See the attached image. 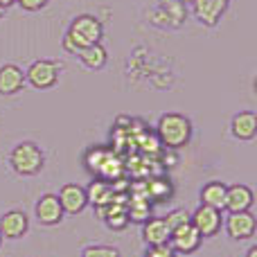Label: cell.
<instances>
[{
	"label": "cell",
	"instance_id": "obj_1",
	"mask_svg": "<svg viewBox=\"0 0 257 257\" xmlns=\"http://www.w3.org/2000/svg\"><path fill=\"white\" fill-rule=\"evenodd\" d=\"M104 36V25L90 14H81V16L72 18L68 32L63 34V50L68 54H77L79 50L88 48L93 43H99Z\"/></svg>",
	"mask_w": 257,
	"mask_h": 257
},
{
	"label": "cell",
	"instance_id": "obj_2",
	"mask_svg": "<svg viewBox=\"0 0 257 257\" xmlns=\"http://www.w3.org/2000/svg\"><path fill=\"white\" fill-rule=\"evenodd\" d=\"M156 133H158V140L165 147L181 149L192 138V122H190V117L181 115V113H165L158 120Z\"/></svg>",
	"mask_w": 257,
	"mask_h": 257
},
{
	"label": "cell",
	"instance_id": "obj_3",
	"mask_svg": "<svg viewBox=\"0 0 257 257\" xmlns=\"http://www.w3.org/2000/svg\"><path fill=\"white\" fill-rule=\"evenodd\" d=\"M9 163H12V169L18 176H36L43 169L45 158L39 145H34V142H21V145H16L12 149Z\"/></svg>",
	"mask_w": 257,
	"mask_h": 257
},
{
	"label": "cell",
	"instance_id": "obj_4",
	"mask_svg": "<svg viewBox=\"0 0 257 257\" xmlns=\"http://www.w3.org/2000/svg\"><path fill=\"white\" fill-rule=\"evenodd\" d=\"M59 75H61V63L52 61V59H36L25 70V81L34 86L36 90H48L57 86Z\"/></svg>",
	"mask_w": 257,
	"mask_h": 257
},
{
	"label": "cell",
	"instance_id": "obj_5",
	"mask_svg": "<svg viewBox=\"0 0 257 257\" xmlns=\"http://www.w3.org/2000/svg\"><path fill=\"white\" fill-rule=\"evenodd\" d=\"M190 223L199 230L201 237H214L223 226L221 212L214 208H208V205H199L194 212L190 214Z\"/></svg>",
	"mask_w": 257,
	"mask_h": 257
},
{
	"label": "cell",
	"instance_id": "obj_6",
	"mask_svg": "<svg viewBox=\"0 0 257 257\" xmlns=\"http://www.w3.org/2000/svg\"><path fill=\"white\" fill-rule=\"evenodd\" d=\"M226 232L230 239L235 241H244L250 239L257 230V219L253 212H230L226 219Z\"/></svg>",
	"mask_w": 257,
	"mask_h": 257
},
{
	"label": "cell",
	"instance_id": "obj_7",
	"mask_svg": "<svg viewBox=\"0 0 257 257\" xmlns=\"http://www.w3.org/2000/svg\"><path fill=\"white\" fill-rule=\"evenodd\" d=\"M201 241H203V237L199 235V230H196L192 223H185V226L172 230V235H169V248H172L174 253L190 255V253H194V250H199Z\"/></svg>",
	"mask_w": 257,
	"mask_h": 257
},
{
	"label": "cell",
	"instance_id": "obj_8",
	"mask_svg": "<svg viewBox=\"0 0 257 257\" xmlns=\"http://www.w3.org/2000/svg\"><path fill=\"white\" fill-rule=\"evenodd\" d=\"M57 199L63 208V214H79V212H84L86 205H88L86 190L81 185H77V183H68V185H63L61 190H59Z\"/></svg>",
	"mask_w": 257,
	"mask_h": 257
},
{
	"label": "cell",
	"instance_id": "obj_9",
	"mask_svg": "<svg viewBox=\"0 0 257 257\" xmlns=\"http://www.w3.org/2000/svg\"><path fill=\"white\" fill-rule=\"evenodd\" d=\"M192 7L199 23H203L205 27H214L230 7V0H192Z\"/></svg>",
	"mask_w": 257,
	"mask_h": 257
},
{
	"label": "cell",
	"instance_id": "obj_10",
	"mask_svg": "<svg viewBox=\"0 0 257 257\" xmlns=\"http://www.w3.org/2000/svg\"><path fill=\"white\" fill-rule=\"evenodd\" d=\"M187 16V9H185V3H176V0H163L160 7L151 14V21L156 23L158 27H165V25H172V27H178Z\"/></svg>",
	"mask_w": 257,
	"mask_h": 257
},
{
	"label": "cell",
	"instance_id": "obj_11",
	"mask_svg": "<svg viewBox=\"0 0 257 257\" xmlns=\"http://www.w3.org/2000/svg\"><path fill=\"white\" fill-rule=\"evenodd\" d=\"M36 219H39L43 226H57L63 219V208L59 203L57 194H43L36 201Z\"/></svg>",
	"mask_w": 257,
	"mask_h": 257
},
{
	"label": "cell",
	"instance_id": "obj_12",
	"mask_svg": "<svg viewBox=\"0 0 257 257\" xmlns=\"http://www.w3.org/2000/svg\"><path fill=\"white\" fill-rule=\"evenodd\" d=\"M255 203V194L248 185H230L226 190V210L228 212H248Z\"/></svg>",
	"mask_w": 257,
	"mask_h": 257
},
{
	"label": "cell",
	"instance_id": "obj_13",
	"mask_svg": "<svg viewBox=\"0 0 257 257\" xmlns=\"http://www.w3.org/2000/svg\"><path fill=\"white\" fill-rule=\"evenodd\" d=\"M27 228H30V221L21 210H12L0 217V237L5 239H21L27 232Z\"/></svg>",
	"mask_w": 257,
	"mask_h": 257
},
{
	"label": "cell",
	"instance_id": "obj_14",
	"mask_svg": "<svg viewBox=\"0 0 257 257\" xmlns=\"http://www.w3.org/2000/svg\"><path fill=\"white\" fill-rule=\"evenodd\" d=\"M25 72L16 66V63H5L0 68V95L9 97V95H16L23 90L25 86Z\"/></svg>",
	"mask_w": 257,
	"mask_h": 257
},
{
	"label": "cell",
	"instance_id": "obj_15",
	"mask_svg": "<svg viewBox=\"0 0 257 257\" xmlns=\"http://www.w3.org/2000/svg\"><path fill=\"white\" fill-rule=\"evenodd\" d=\"M169 235H172V230L167 228L163 217H151L142 223V239L147 241V246L169 244Z\"/></svg>",
	"mask_w": 257,
	"mask_h": 257
},
{
	"label": "cell",
	"instance_id": "obj_16",
	"mask_svg": "<svg viewBox=\"0 0 257 257\" xmlns=\"http://www.w3.org/2000/svg\"><path fill=\"white\" fill-rule=\"evenodd\" d=\"M230 131L237 140H253L257 133V115L253 111H241L232 117Z\"/></svg>",
	"mask_w": 257,
	"mask_h": 257
},
{
	"label": "cell",
	"instance_id": "obj_17",
	"mask_svg": "<svg viewBox=\"0 0 257 257\" xmlns=\"http://www.w3.org/2000/svg\"><path fill=\"white\" fill-rule=\"evenodd\" d=\"M226 190L228 185L219 181H212V183H205L201 187V205H208V208H214V210H226Z\"/></svg>",
	"mask_w": 257,
	"mask_h": 257
},
{
	"label": "cell",
	"instance_id": "obj_18",
	"mask_svg": "<svg viewBox=\"0 0 257 257\" xmlns=\"http://www.w3.org/2000/svg\"><path fill=\"white\" fill-rule=\"evenodd\" d=\"M77 57H79V61L84 63L88 70H102L108 61V52L102 43H93V45H88V48L79 50Z\"/></svg>",
	"mask_w": 257,
	"mask_h": 257
},
{
	"label": "cell",
	"instance_id": "obj_19",
	"mask_svg": "<svg viewBox=\"0 0 257 257\" xmlns=\"http://www.w3.org/2000/svg\"><path fill=\"white\" fill-rule=\"evenodd\" d=\"M86 196H88V203L97 205V208H106V205L113 203V187L108 185L106 181L97 178V181H93L88 185V190H86Z\"/></svg>",
	"mask_w": 257,
	"mask_h": 257
},
{
	"label": "cell",
	"instance_id": "obj_20",
	"mask_svg": "<svg viewBox=\"0 0 257 257\" xmlns=\"http://www.w3.org/2000/svg\"><path fill=\"white\" fill-rule=\"evenodd\" d=\"M149 212H151V205H149V201H145V199L131 201V205L126 208L128 221H138V223H145L147 219H149Z\"/></svg>",
	"mask_w": 257,
	"mask_h": 257
},
{
	"label": "cell",
	"instance_id": "obj_21",
	"mask_svg": "<svg viewBox=\"0 0 257 257\" xmlns=\"http://www.w3.org/2000/svg\"><path fill=\"white\" fill-rule=\"evenodd\" d=\"M102 217L106 219V223L113 228V230H122V228L128 223L126 208H120V205H113V203H111V212H102Z\"/></svg>",
	"mask_w": 257,
	"mask_h": 257
},
{
	"label": "cell",
	"instance_id": "obj_22",
	"mask_svg": "<svg viewBox=\"0 0 257 257\" xmlns=\"http://www.w3.org/2000/svg\"><path fill=\"white\" fill-rule=\"evenodd\" d=\"M149 196H154L156 201H165L172 196V183L165 178H156L149 183Z\"/></svg>",
	"mask_w": 257,
	"mask_h": 257
},
{
	"label": "cell",
	"instance_id": "obj_23",
	"mask_svg": "<svg viewBox=\"0 0 257 257\" xmlns=\"http://www.w3.org/2000/svg\"><path fill=\"white\" fill-rule=\"evenodd\" d=\"M163 219H165V223H167L169 230H176V228L190 223V212H187V210H172V212Z\"/></svg>",
	"mask_w": 257,
	"mask_h": 257
},
{
	"label": "cell",
	"instance_id": "obj_24",
	"mask_svg": "<svg viewBox=\"0 0 257 257\" xmlns=\"http://www.w3.org/2000/svg\"><path fill=\"white\" fill-rule=\"evenodd\" d=\"M81 257H120V250L115 246H86Z\"/></svg>",
	"mask_w": 257,
	"mask_h": 257
},
{
	"label": "cell",
	"instance_id": "obj_25",
	"mask_svg": "<svg viewBox=\"0 0 257 257\" xmlns=\"http://www.w3.org/2000/svg\"><path fill=\"white\" fill-rule=\"evenodd\" d=\"M145 257H176V253L169 248V244H165V246H149Z\"/></svg>",
	"mask_w": 257,
	"mask_h": 257
},
{
	"label": "cell",
	"instance_id": "obj_26",
	"mask_svg": "<svg viewBox=\"0 0 257 257\" xmlns=\"http://www.w3.org/2000/svg\"><path fill=\"white\" fill-rule=\"evenodd\" d=\"M16 3L21 5L25 12H41V9H43L50 0H16Z\"/></svg>",
	"mask_w": 257,
	"mask_h": 257
},
{
	"label": "cell",
	"instance_id": "obj_27",
	"mask_svg": "<svg viewBox=\"0 0 257 257\" xmlns=\"http://www.w3.org/2000/svg\"><path fill=\"white\" fill-rule=\"evenodd\" d=\"M0 5L7 9V7H12V5H16V0H0Z\"/></svg>",
	"mask_w": 257,
	"mask_h": 257
},
{
	"label": "cell",
	"instance_id": "obj_28",
	"mask_svg": "<svg viewBox=\"0 0 257 257\" xmlns=\"http://www.w3.org/2000/svg\"><path fill=\"white\" fill-rule=\"evenodd\" d=\"M246 257H257V248H250V250H248V255H246Z\"/></svg>",
	"mask_w": 257,
	"mask_h": 257
},
{
	"label": "cell",
	"instance_id": "obj_29",
	"mask_svg": "<svg viewBox=\"0 0 257 257\" xmlns=\"http://www.w3.org/2000/svg\"><path fill=\"white\" fill-rule=\"evenodd\" d=\"M5 16V7H3V5H0V18H3Z\"/></svg>",
	"mask_w": 257,
	"mask_h": 257
},
{
	"label": "cell",
	"instance_id": "obj_30",
	"mask_svg": "<svg viewBox=\"0 0 257 257\" xmlns=\"http://www.w3.org/2000/svg\"><path fill=\"white\" fill-rule=\"evenodd\" d=\"M176 3H185V0H176Z\"/></svg>",
	"mask_w": 257,
	"mask_h": 257
},
{
	"label": "cell",
	"instance_id": "obj_31",
	"mask_svg": "<svg viewBox=\"0 0 257 257\" xmlns=\"http://www.w3.org/2000/svg\"><path fill=\"white\" fill-rule=\"evenodd\" d=\"M0 239H3V237H0Z\"/></svg>",
	"mask_w": 257,
	"mask_h": 257
}]
</instances>
